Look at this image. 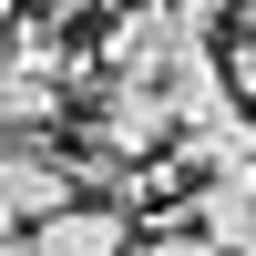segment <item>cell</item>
Returning <instances> with one entry per match:
<instances>
[{"label":"cell","mask_w":256,"mask_h":256,"mask_svg":"<svg viewBox=\"0 0 256 256\" xmlns=\"http://www.w3.org/2000/svg\"><path fill=\"white\" fill-rule=\"evenodd\" d=\"M72 195H82V174H72L41 134H0V236L41 226L52 205H72Z\"/></svg>","instance_id":"1"},{"label":"cell","mask_w":256,"mask_h":256,"mask_svg":"<svg viewBox=\"0 0 256 256\" xmlns=\"http://www.w3.org/2000/svg\"><path fill=\"white\" fill-rule=\"evenodd\" d=\"M20 246H31V256H123V246H134V205L72 195V205H52L41 226H20Z\"/></svg>","instance_id":"2"},{"label":"cell","mask_w":256,"mask_h":256,"mask_svg":"<svg viewBox=\"0 0 256 256\" xmlns=\"http://www.w3.org/2000/svg\"><path fill=\"white\" fill-rule=\"evenodd\" d=\"M62 92H72V82H52L41 62H20V52H0V134H52V123H62Z\"/></svg>","instance_id":"3"},{"label":"cell","mask_w":256,"mask_h":256,"mask_svg":"<svg viewBox=\"0 0 256 256\" xmlns=\"http://www.w3.org/2000/svg\"><path fill=\"white\" fill-rule=\"evenodd\" d=\"M134 256H226V246H216V236H205V226H195V216H154V236H144Z\"/></svg>","instance_id":"4"},{"label":"cell","mask_w":256,"mask_h":256,"mask_svg":"<svg viewBox=\"0 0 256 256\" xmlns=\"http://www.w3.org/2000/svg\"><path fill=\"white\" fill-rule=\"evenodd\" d=\"M10 31H20V0H0V41H10Z\"/></svg>","instance_id":"5"},{"label":"cell","mask_w":256,"mask_h":256,"mask_svg":"<svg viewBox=\"0 0 256 256\" xmlns=\"http://www.w3.org/2000/svg\"><path fill=\"white\" fill-rule=\"evenodd\" d=\"M0 256H31V246H20V236H0Z\"/></svg>","instance_id":"6"},{"label":"cell","mask_w":256,"mask_h":256,"mask_svg":"<svg viewBox=\"0 0 256 256\" xmlns=\"http://www.w3.org/2000/svg\"><path fill=\"white\" fill-rule=\"evenodd\" d=\"M236 20H246V31H256V0H236Z\"/></svg>","instance_id":"7"}]
</instances>
